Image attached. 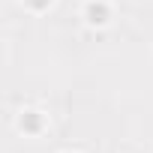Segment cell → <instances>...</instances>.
I'll list each match as a JSON object with an SVG mask.
<instances>
[{"instance_id":"obj_1","label":"cell","mask_w":153,"mask_h":153,"mask_svg":"<svg viewBox=\"0 0 153 153\" xmlns=\"http://www.w3.org/2000/svg\"><path fill=\"white\" fill-rule=\"evenodd\" d=\"M108 18H111V9H108L105 0H87L84 21H87L90 27H102V24H108Z\"/></svg>"},{"instance_id":"obj_2","label":"cell","mask_w":153,"mask_h":153,"mask_svg":"<svg viewBox=\"0 0 153 153\" xmlns=\"http://www.w3.org/2000/svg\"><path fill=\"white\" fill-rule=\"evenodd\" d=\"M18 126H21V132H27V135H39V132H42V126H45V117H42V111L27 108V111H21Z\"/></svg>"},{"instance_id":"obj_3","label":"cell","mask_w":153,"mask_h":153,"mask_svg":"<svg viewBox=\"0 0 153 153\" xmlns=\"http://www.w3.org/2000/svg\"><path fill=\"white\" fill-rule=\"evenodd\" d=\"M51 3H54V0H24V6L33 9V12H42V9H48Z\"/></svg>"}]
</instances>
